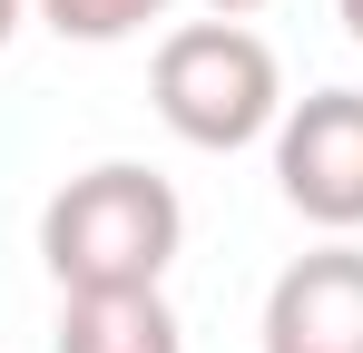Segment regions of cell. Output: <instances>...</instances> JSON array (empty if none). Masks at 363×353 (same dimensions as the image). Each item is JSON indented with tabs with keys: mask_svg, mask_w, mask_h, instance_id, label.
Here are the masks:
<instances>
[{
	"mask_svg": "<svg viewBox=\"0 0 363 353\" xmlns=\"http://www.w3.org/2000/svg\"><path fill=\"white\" fill-rule=\"evenodd\" d=\"M177 245H186V206L138 157L79 167L40 206V265L60 275V294H147V285H167Z\"/></svg>",
	"mask_w": 363,
	"mask_h": 353,
	"instance_id": "6da1fadb",
	"label": "cell"
},
{
	"mask_svg": "<svg viewBox=\"0 0 363 353\" xmlns=\"http://www.w3.org/2000/svg\"><path fill=\"white\" fill-rule=\"evenodd\" d=\"M147 89H157V118L186 147H206V157L255 147V138L285 128V69H275V50L245 20H186V30H167Z\"/></svg>",
	"mask_w": 363,
	"mask_h": 353,
	"instance_id": "7a4b0ae2",
	"label": "cell"
},
{
	"mask_svg": "<svg viewBox=\"0 0 363 353\" xmlns=\"http://www.w3.org/2000/svg\"><path fill=\"white\" fill-rule=\"evenodd\" d=\"M275 186L304 226L354 235L363 226V89H314L275 128Z\"/></svg>",
	"mask_w": 363,
	"mask_h": 353,
	"instance_id": "3957f363",
	"label": "cell"
},
{
	"mask_svg": "<svg viewBox=\"0 0 363 353\" xmlns=\"http://www.w3.org/2000/svg\"><path fill=\"white\" fill-rule=\"evenodd\" d=\"M265 353H363V245H314L265 285Z\"/></svg>",
	"mask_w": 363,
	"mask_h": 353,
	"instance_id": "277c9868",
	"label": "cell"
},
{
	"mask_svg": "<svg viewBox=\"0 0 363 353\" xmlns=\"http://www.w3.org/2000/svg\"><path fill=\"white\" fill-rule=\"evenodd\" d=\"M50 353H186L167 294H60V334Z\"/></svg>",
	"mask_w": 363,
	"mask_h": 353,
	"instance_id": "5b68a950",
	"label": "cell"
},
{
	"mask_svg": "<svg viewBox=\"0 0 363 353\" xmlns=\"http://www.w3.org/2000/svg\"><path fill=\"white\" fill-rule=\"evenodd\" d=\"M60 40H89V50H108V40H138L147 20H167V0H30Z\"/></svg>",
	"mask_w": 363,
	"mask_h": 353,
	"instance_id": "8992f818",
	"label": "cell"
},
{
	"mask_svg": "<svg viewBox=\"0 0 363 353\" xmlns=\"http://www.w3.org/2000/svg\"><path fill=\"white\" fill-rule=\"evenodd\" d=\"M30 20V0H0V50H10V30Z\"/></svg>",
	"mask_w": 363,
	"mask_h": 353,
	"instance_id": "52a82bcc",
	"label": "cell"
},
{
	"mask_svg": "<svg viewBox=\"0 0 363 353\" xmlns=\"http://www.w3.org/2000/svg\"><path fill=\"white\" fill-rule=\"evenodd\" d=\"M206 10H216V20H245V10H265V0H206Z\"/></svg>",
	"mask_w": 363,
	"mask_h": 353,
	"instance_id": "ba28073f",
	"label": "cell"
},
{
	"mask_svg": "<svg viewBox=\"0 0 363 353\" xmlns=\"http://www.w3.org/2000/svg\"><path fill=\"white\" fill-rule=\"evenodd\" d=\"M334 10H344V30H354V50H363V0H334Z\"/></svg>",
	"mask_w": 363,
	"mask_h": 353,
	"instance_id": "9c48e42d",
	"label": "cell"
}]
</instances>
